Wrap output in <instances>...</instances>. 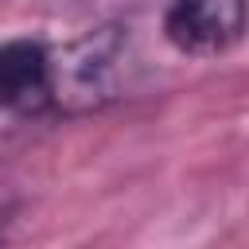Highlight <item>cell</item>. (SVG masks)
I'll return each instance as SVG.
<instances>
[{
	"instance_id": "cell-1",
	"label": "cell",
	"mask_w": 249,
	"mask_h": 249,
	"mask_svg": "<svg viewBox=\"0 0 249 249\" xmlns=\"http://www.w3.org/2000/svg\"><path fill=\"white\" fill-rule=\"evenodd\" d=\"M128 74V31L109 23L51 51V109L89 113L117 97Z\"/></svg>"
},
{
	"instance_id": "cell-2",
	"label": "cell",
	"mask_w": 249,
	"mask_h": 249,
	"mask_svg": "<svg viewBox=\"0 0 249 249\" xmlns=\"http://www.w3.org/2000/svg\"><path fill=\"white\" fill-rule=\"evenodd\" d=\"M241 31L245 0H171L163 12V39L179 54H222L241 39Z\"/></svg>"
},
{
	"instance_id": "cell-3",
	"label": "cell",
	"mask_w": 249,
	"mask_h": 249,
	"mask_svg": "<svg viewBox=\"0 0 249 249\" xmlns=\"http://www.w3.org/2000/svg\"><path fill=\"white\" fill-rule=\"evenodd\" d=\"M51 113V47L27 35L0 43V117L27 121Z\"/></svg>"
},
{
	"instance_id": "cell-4",
	"label": "cell",
	"mask_w": 249,
	"mask_h": 249,
	"mask_svg": "<svg viewBox=\"0 0 249 249\" xmlns=\"http://www.w3.org/2000/svg\"><path fill=\"white\" fill-rule=\"evenodd\" d=\"M12 214H16V195L8 187H0V230L12 222Z\"/></svg>"
}]
</instances>
